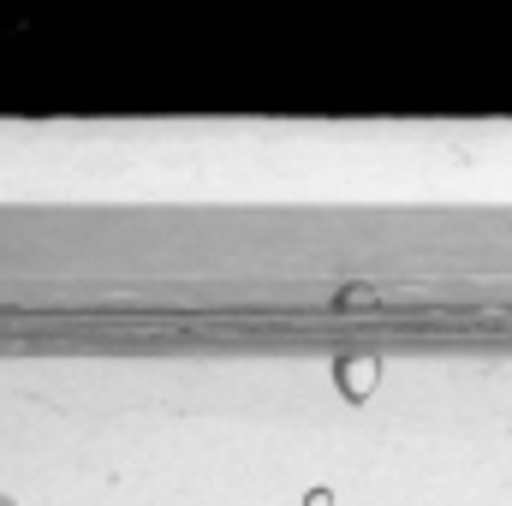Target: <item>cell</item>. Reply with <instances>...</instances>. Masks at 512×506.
Listing matches in <instances>:
<instances>
[]
</instances>
